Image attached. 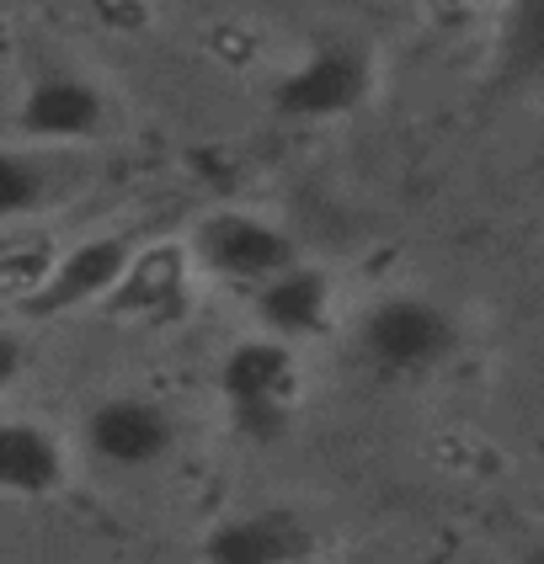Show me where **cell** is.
Segmentation results:
<instances>
[{"instance_id":"cell-1","label":"cell","mask_w":544,"mask_h":564,"mask_svg":"<svg viewBox=\"0 0 544 564\" xmlns=\"http://www.w3.org/2000/svg\"><path fill=\"white\" fill-rule=\"evenodd\" d=\"M224 400L230 421L246 442H278L288 432V405H294V351L284 341H241L224 357Z\"/></svg>"},{"instance_id":"cell-2","label":"cell","mask_w":544,"mask_h":564,"mask_svg":"<svg viewBox=\"0 0 544 564\" xmlns=\"http://www.w3.org/2000/svg\"><path fill=\"white\" fill-rule=\"evenodd\" d=\"M358 341L390 373H422V368H433V362L448 357L454 325L427 299H390V304H380V310L363 319Z\"/></svg>"},{"instance_id":"cell-3","label":"cell","mask_w":544,"mask_h":564,"mask_svg":"<svg viewBox=\"0 0 544 564\" xmlns=\"http://www.w3.org/2000/svg\"><path fill=\"white\" fill-rule=\"evenodd\" d=\"M198 256L220 272V278L235 282H273L278 272H288L299 256H294V240L273 224L252 219V214H214V219L198 224Z\"/></svg>"},{"instance_id":"cell-4","label":"cell","mask_w":544,"mask_h":564,"mask_svg":"<svg viewBox=\"0 0 544 564\" xmlns=\"http://www.w3.org/2000/svg\"><path fill=\"white\" fill-rule=\"evenodd\" d=\"M171 415L150 400H107L86 421V447L113 469H150L171 453Z\"/></svg>"},{"instance_id":"cell-5","label":"cell","mask_w":544,"mask_h":564,"mask_svg":"<svg viewBox=\"0 0 544 564\" xmlns=\"http://www.w3.org/2000/svg\"><path fill=\"white\" fill-rule=\"evenodd\" d=\"M369 91V59L358 48H320L305 69L278 86V112L288 118H337L352 112Z\"/></svg>"},{"instance_id":"cell-6","label":"cell","mask_w":544,"mask_h":564,"mask_svg":"<svg viewBox=\"0 0 544 564\" xmlns=\"http://www.w3.org/2000/svg\"><path fill=\"white\" fill-rule=\"evenodd\" d=\"M316 538L310 528L294 517V511H252V517H230L220 522L209 543H203V560L209 564H299L310 560Z\"/></svg>"},{"instance_id":"cell-7","label":"cell","mask_w":544,"mask_h":564,"mask_svg":"<svg viewBox=\"0 0 544 564\" xmlns=\"http://www.w3.org/2000/svg\"><path fill=\"white\" fill-rule=\"evenodd\" d=\"M124 272H128V246L118 235L86 240V246H75V251L64 256L60 267L49 272V282L28 299V314H64V310H75V304H92L107 288H118Z\"/></svg>"},{"instance_id":"cell-8","label":"cell","mask_w":544,"mask_h":564,"mask_svg":"<svg viewBox=\"0 0 544 564\" xmlns=\"http://www.w3.org/2000/svg\"><path fill=\"white\" fill-rule=\"evenodd\" d=\"M32 139H92L107 123V101L92 80L81 75H43L28 96H22V118Z\"/></svg>"},{"instance_id":"cell-9","label":"cell","mask_w":544,"mask_h":564,"mask_svg":"<svg viewBox=\"0 0 544 564\" xmlns=\"http://www.w3.org/2000/svg\"><path fill=\"white\" fill-rule=\"evenodd\" d=\"M256 310L267 319V330H278V336H320L326 330V310H331V288L320 278L316 267H288L278 272L273 282H262V293H256Z\"/></svg>"},{"instance_id":"cell-10","label":"cell","mask_w":544,"mask_h":564,"mask_svg":"<svg viewBox=\"0 0 544 564\" xmlns=\"http://www.w3.org/2000/svg\"><path fill=\"white\" fill-rule=\"evenodd\" d=\"M64 479V453L32 421H0V490L17 496H49Z\"/></svg>"},{"instance_id":"cell-11","label":"cell","mask_w":544,"mask_h":564,"mask_svg":"<svg viewBox=\"0 0 544 564\" xmlns=\"http://www.w3.org/2000/svg\"><path fill=\"white\" fill-rule=\"evenodd\" d=\"M49 197L43 165L28 155H0V219H22Z\"/></svg>"},{"instance_id":"cell-12","label":"cell","mask_w":544,"mask_h":564,"mask_svg":"<svg viewBox=\"0 0 544 564\" xmlns=\"http://www.w3.org/2000/svg\"><path fill=\"white\" fill-rule=\"evenodd\" d=\"M17 373H22V341L0 330V389H6V383H11Z\"/></svg>"}]
</instances>
